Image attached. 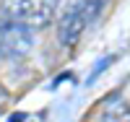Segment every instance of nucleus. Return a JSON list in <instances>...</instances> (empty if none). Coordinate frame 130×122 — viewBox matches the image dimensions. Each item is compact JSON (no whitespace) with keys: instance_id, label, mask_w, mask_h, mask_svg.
Masks as SVG:
<instances>
[{"instance_id":"obj_1","label":"nucleus","mask_w":130,"mask_h":122,"mask_svg":"<svg viewBox=\"0 0 130 122\" xmlns=\"http://www.w3.org/2000/svg\"><path fill=\"white\" fill-rule=\"evenodd\" d=\"M0 8L24 26H47L55 16L57 0H0Z\"/></svg>"},{"instance_id":"obj_2","label":"nucleus","mask_w":130,"mask_h":122,"mask_svg":"<svg viewBox=\"0 0 130 122\" xmlns=\"http://www.w3.org/2000/svg\"><path fill=\"white\" fill-rule=\"evenodd\" d=\"M91 16H94L91 0H73V3H68V8L62 10V18H60V29H57V37H60L62 47H73L81 39Z\"/></svg>"},{"instance_id":"obj_3","label":"nucleus","mask_w":130,"mask_h":122,"mask_svg":"<svg viewBox=\"0 0 130 122\" xmlns=\"http://www.w3.org/2000/svg\"><path fill=\"white\" fill-rule=\"evenodd\" d=\"M31 47V31L29 26L18 24L13 18H0V55L5 57H21Z\"/></svg>"},{"instance_id":"obj_4","label":"nucleus","mask_w":130,"mask_h":122,"mask_svg":"<svg viewBox=\"0 0 130 122\" xmlns=\"http://www.w3.org/2000/svg\"><path fill=\"white\" fill-rule=\"evenodd\" d=\"M104 122H130V104L120 101V99H112L104 109Z\"/></svg>"},{"instance_id":"obj_5","label":"nucleus","mask_w":130,"mask_h":122,"mask_svg":"<svg viewBox=\"0 0 130 122\" xmlns=\"http://www.w3.org/2000/svg\"><path fill=\"white\" fill-rule=\"evenodd\" d=\"M10 122H26V114H13V117H10Z\"/></svg>"},{"instance_id":"obj_6","label":"nucleus","mask_w":130,"mask_h":122,"mask_svg":"<svg viewBox=\"0 0 130 122\" xmlns=\"http://www.w3.org/2000/svg\"><path fill=\"white\" fill-rule=\"evenodd\" d=\"M0 104H3V94H0Z\"/></svg>"}]
</instances>
